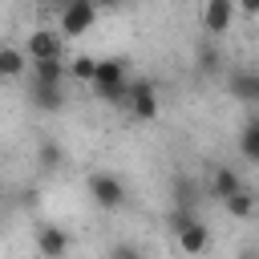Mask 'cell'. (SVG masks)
Listing matches in <instances>:
<instances>
[{
	"label": "cell",
	"instance_id": "obj_17",
	"mask_svg": "<svg viewBox=\"0 0 259 259\" xmlns=\"http://www.w3.org/2000/svg\"><path fill=\"white\" fill-rule=\"evenodd\" d=\"M61 158H65V154H61L57 142H40V146H36V162H40V170H57Z\"/></svg>",
	"mask_w": 259,
	"mask_h": 259
},
{
	"label": "cell",
	"instance_id": "obj_18",
	"mask_svg": "<svg viewBox=\"0 0 259 259\" xmlns=\"http://www.w3.org/2000/svg\"><path fill=\"white\" fill-rule=\"evenodd\" d=\"M109 259H146V255H142V247H134V243H117V247L109 251Z\"/></svg>",
	"mask_w": 259,
	"mask_h": 259
},
{
	"label": "cell",
	"instance_id": "obj_19",
	"mask_svg": "<svg viewBox=\"0 0 259 259\" xmlns=\"http://www.w3.org/2000/svg\"><path fill=\"white\" fill-rule=\"evenodd\" d=\"M198 61H202V65H198L202 73H214V69H219V53H214V49H202V53H198Z\"/></svg>",
	"mask_w": 259,
	"mask_h": 259
},
{
	"label": "cell",
	"instance_id": "obj_14",
	"mask_svg": "<svg viewBox=\"0 0 259 259\" xmlns=\"http://www.w3.org/2000/svg\"><path fill=\"white\" fill-rule=\"evenodd\" d=\"M235 190H243V178H239V170H231V166H219V170H214V194H219V198H227V194H235Z\"/></svg>",
	"mask_w": 259,
	"mask_h": 259
},
{
	"label": "cell",
	"instance_id": "obj_11",
	"mask_svg": "<svg viewBox=\"0 0 259 259\" xmlns=\"http://www.w3.org/2000/svg\"><path fill=\"white\" fill-rule=\"evenodd\" d=\"M28 73V57L24 49H12V45H0V81H16Z\"/></svg>",
	"mask_w": 259,
	"mask_h": 259
},
{
	"label": "cell",
	"instance_id": "obj_6",
	"mask_svg": "<svg viewBox=\"0 0 259 259\" xmlns=\"http://www.w3.org/2000/svg\"><path fill=\"white\" fill-rule=\"evenodd\" d=\"M235 0H206L202 4V28L210 32V36H223V32H231V24H235Z\"/></svg>",
	"mask_w": 259,
	"mask_h": 259
},
{
	"label": "cell",
	"instance_id": "obj_9",
	"mask_svg": "<svg viewBox=\"0 0 259 259\" xmlns=\"http://www.w3.org/2000/svg\"><path fill=\"white\" fill-rule=\"evenodd\" d=\"M28 101H32V109H40V113H57V109H65V85H53V81H36V77H32Z\"/></svg>",
	"mask_w": 259,
	"mask_h": 259
},
{
	"label": "cell",
	"instance_id": "obj_20",
	"mask_svg": "<svg viewBox=\"0 0 259 259\" xmlns=\"http://www.w3.org/2000/svg\"><path fill=\"white\" fill-rule=\"evenodd\" d=\"M235 8L247 12V16H259V0H235Z\"/></svg>",
	"mask_w": 259,
	"mask_h": 259
},
{
	"label": "cell",
	"instance_id": "obj_13",
	"mask_svg": "<svg viewBox=\"0 0 259 259\" xmlns=\"http://www.w3.org/2000/svg\"><path fill=\"white\" fill-rule=\"evenodd\" d=\"M223 206H227V214H231V219H251V214H255V198H251L247 190L227 194V198H223Z\"/></svg>",
	"mask_w": 259,
	"mask_h": 259
},
{
	"label": "cell",
	"instance_id": "obj_24",
	"mask_svg": "<svg viewBox=\"0 0 259 259\" xmlns=\"http://www.w3.org/2000/svg\"><path fill=\"white\" fill-rule=\"evenodd\" d=\"M93 4H97V0H93Z\"/></svg>",
	"mask_w": 259,
	"mask_h": 259
},
{
	"label": "cell",
	"instance_id": "obj_5",
	"mask_svg": "<svg viewBox=\"0 0 259 259\" xmlns=\"http://www.w3.org/2000/svg\"><path fill=\"white\" fill-rule=\"evenodd\" d=\"M32 243H36L40 259H65L69 255V231L57 227V223H40L36 235H32Z\"/></svg>",
	"mask_w": 259,
	"mask_h": 259
},
{
	"label": "cell",
	"instance_id": "obj_23",
	"mask_svg": "<svg viewBox=\"0 0 259 259\" xmlns=\"http://www.w3.org/2000/svg\"><path fill=\"white\" fill-rule=\"evenodd\" d=\"M49 4H57V8H61V4H65V0H49Z\"/></svg>",
	"mask_w": 259,
	"mask_h": 259
},
{
	"label": "cell",
	"instance_id": "obj_21",
	"mask_svg": "<svg viewBox=\"0 0 259 259\" xmlns=\"http://www.w3.org/2000/svg\"><path fill=\"white\" fill-rule=\"evenodd\" d=\"M239 259H259V255H255V251H243V255H239Z\"/></svg>",
	"mask_w": 259,
	"mask_h": 259
},
{
	"label": "cell",
	"instance_id": "obj_15",
	"mask_svg": "<svg viewBox=\"0 0 259 259\" xmlns=\"http://www.w3.org/2000/svg\"><path fill=\"white\" fill-rule=\"evenodd\" d=\"M239 150H243L251 162H259V121H247V125H243V134H239Z\"/></svg>",
	"mask_w": 259,
	"mask_h": 259
},
{
	"label": "cell",
	"instance_id": "obj_2",
	"mask_svg": "<svg viewBox=\"0 0 259 259\" xmlns=\"http://www.w3.org/2000/svg\"><path fill=\"white\" fill-rule=\"evenodd\" d=\"M97 24V4L93 0H65L57 8V32L61 36H85Z\"/></svg>",
	"mask_w": 259,
	"mask_h": 259
},
{
	"label": "cell",
	"instance_id": "obj_3",
	"mask_svg": "<svg viewBox=\"0 0 259 259\" xmlns=\"http://www.w3.org/2000/svg\"><path fill=\"white\" fill-rule=\"evenodd\" d=\"M89 194H93V202H97V206H105V210L125 206V186H121V178H117V174H109V170L89 174Z\"/></svg>",
	"mask_w": 259,
	"mask_h": 259
},
{
	"label": "cell",
	"instance_id": "obj_10",
	"mask_svg": "<svg viewBox=\"0 0 259 259\" xmlns=\"http://www.w3.org/2000/svg\"><path fill=\"white\" fill-rule=\"evenodd\" d=\"M125 65H130L125 57H101L89 85H93V89H101V85H125V81H130V69H125Z\"/></svg>",
	"mask_w": 259,
	"mask_h": 259
},
{
	"label": "cell",
	"instance_id": "obj_12",
	"mask_svg": "<svg viewBox=\"0 0 259 259\" xmlns=\"http://www.w3.org/2000/svg\"><path fill=\"white\" fill-rule=\"evenodd\" d=\"M28 65H32V77H36V81H53V85H65V77H69V61H65V57L28 61Z\"/></svg>",
	"mask_w": 259,
	"mask_h": 259
},
{
	"label": "cell",
	"instance_id": "obj_1",
	"mask_svg": "<svg viewBox=\"0 0 259 259\" xmlns=\"http://www.w3.org/2000/svg\"><path fill=\"white\" fill-rule=\"evenodd\" d=\"M125 109L130 117L138 121H154L162 113V97H158V85L150 77H130V89H125Z\"/></svg>",
	"mask_w": 259,
	"mask_h": 259
},
{
	"label": "cell",
	"instance_id": "obj_22",
	"mask_svg": "<svg viewBox=\"0 0 259 259\" xmlns=\"http://www.w3.org/2000/svg\"><path fill=\"white\" fill-rule=\"evenodd\" d=\"M97 4H109V8H113V4H121V0H97Z\"/></svg>",
	"mask_w": 259,
	"mask_h": 259
},
{
	"label": "cell",
	"instance_id": "obj_7",
	"mask_svg": "<svg viewBox=\"0 0 259 259\" xmlns=\"http://www.w3.org/2000/svg\"><path fill=\"white\" fill-rule=\"evenodd\" d=\"M174 239H178V251H182V255L198 259V255H206V247H210V227H206L202 219H190Z\"/></svg>",
	"mask_w": 259,
	"mask_h": 259
},
{
	"label": "cell",
	"instance_id": "obj_4",
	"mask_svg": "<svg viewBox=\"0 0 259 259\" xmlns=\"http://www.w3.org/2000/svg\"><path fill=\"white\" fill-rule=\"evenodd\" d=\"M24 57L28 61H49V57H65V36L57 28H32L24 36Z\"/></svg>",
	"mask_w": 259,
	"mask_h": 259
},
{
	"label": "cell",
	"instance_id": "obj_16",
	"mask_svg": "<svg viewBox=\"0 0 259 259\" xmlns=\"http://www.w3.org/2000/svg\"><path fill=\"white\" fill-rule=\"evenodd\" d=\"M93 73H97V57H73L69 61V77L73 81H93Z\"/></svg>",
	"mask_w": 259,
	"mask_h": 259
},
{
	"label": "cell",
	"instance_id": "obj_8",
	"mask_svg": "<svg viewBox=\"0 0 259 259\" xmlns=\"http://www.w3.org/2000/svg\"><path fill=\"white\" fill-rule=\"evenodd\" d=\"M227 93L235 101L259 105V69H231L227 73Z\"/></svg>",
	"mask_w": 259,
	"mask_h": 259
}]
</instances>
